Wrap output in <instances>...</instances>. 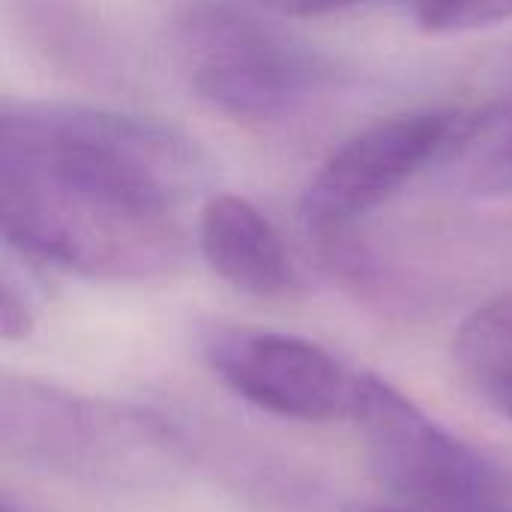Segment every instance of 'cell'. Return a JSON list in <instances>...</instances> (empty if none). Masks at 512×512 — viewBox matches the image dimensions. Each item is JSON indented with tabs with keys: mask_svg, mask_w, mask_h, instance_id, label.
Returning <instances> with one entry per match:
<instances>
[{
	"mask_svg": "<svg viewBox=\"0 0 512 512\" xmlns=\"http://www.w3.org/2000/svg\"><path fill=\"white\" fill-rule=\"evenodd\" d=\"M0 168L174 213L204 183V156L171 126L90 105L6 102Z\"/></svg>",
	"mask_w": 512,
	"mask_h": 512,
	"instance_id": "obj_1",
	"label": "cell"
},
{
	"mask_svg": "<svg viewBox=\"0 0 512 512\" xmlns=\"http://www.w3.org/2000/svg\"><path fill=\"white\" fill-rule=\"evenodd\" d=\"M0 225L24 258L87 279L147 282L186 261L174 213L9 168H0Z\"/></svg>",
	"mask_w": 512,
	"mask_h": 512,
	"instance_id": "obj_2",
	"label": "cell"
},
{
	"mask_svg": "<svg viewBox=\"0 0 512 512\" xmlns=\"http://www.w3.org/2000/svg\"><path fill=\"white\" fill-rule=\"evenodd\" d=\"M0 447L21 465L111 489L162 483L186 465L162 417L15 375L0 384Z\"/></svg>",
	"mask_w": 512,
	"mask_h": 512,
	"instance_id": "obj_3",
	"label": "cell"
},
{
	"mask_svg": "<svg viewBox=\"0 0 512 512\" xmlns=\"http://www.w3.org/2000/svg\"><path fill=\"white\" fill-rule=\"evenodd\" d=\"M177 42L192 87L237 123H288L339 84L330 57L231 3H189L177 15Z\"/></svg>",
	"mask_w": 512,
	"mask_h": 512,
	"instance_id": "obj_4",
	"label": "cell"
},
{
	"mask_svg": "<svg viewBox=\"0 0 512 512\" xmlns=\"http://www.w3.org/2000/svg\"><path fill=\"white\" fill-rule=\"evenodd\" d=\"M381 489L423 510L483 512L512 498V474L438 426L390 381L357 372L354 411Z\"/></svg>",
	"mask_w": 512,
	"mask_h": 512,
	"instance_id": "obj_5",
	"label": "cell"
},
{
	"mask_svg": "<svg viewBox=\"0 0 512 512\" xmlns=\"http://www.w3.org/2000/svg\"><path fill=\"white\" fill-rule=\"evenodd\" d=\"M465 111H405L345 141L309 180L300 210L309 234L354 228L429 162L444 159Z\"/></svg>",
	"mask_w": 512,
	"mask_h": 512,
	"instance_id": "obj_6",
	"label": "cell"
},
{
	"mask_svg": "<svg viewBox=\"0 0 512 512\" xmlns=\"http://www.w3.org/2000/svg\"><path fill=\"white\" fill-rule=\"evenodd\" d=\"M201 351L240 399L276 417L327 423L354 411L357 372L309 339L213 324L201 333Z\"/></svg>",
	"mask_w": 512,
	"mask_h": 512,
	"instance_id": "obj_7",
	"label": "cell"
},
{
	"mask_svg": "<svg viewBox=\"0 0 512 512\" xmlns=\"http://www.w3.org/2000/svg\"><path fill=\"white\" fill-rule=\"evenodd\" d=\"M198 246L210 270L258 300H285L303 291V276L273 222L240 195H213L204 204Z\"/></svg>",
	"mask_w": 512,
	"mask_h": 512,
	"instance_id": "obj_8",
	"label": "cell"
},
{
	"mask_svg": "<svg viewBox=\"0 0 512 512\" xmlns=\"http://www.w3.org/2000/svg\"><path fill=\"white\" fill-rule=\"evenodd\" d=\"M459 189L477 198L512 195V84L504 96L465 111V120L444 153Z\"/></svg>",
	"mask_w": 512,
	"mask_h": 512,
	"instance_id": "obj_9",
	"label": "cell"
},
{
	"mask_svg": "<svg viewBox=\"0 0 512 512\" xmlns=\"http://www.w3.org/2000/svg\"><path fill=\"white\" fill-rule=\"evenodd\" d=\"M453 357L468 387L512 420V294L489 300L462 321Z\"/></svg>",
	"mask_w": 512,
	"mask_h": 512,
	"instance_id": "obj_10",
	"label": "cell"
},
{
	"mask_svg": "<svg viewBox=\"0 0 512 512\" xmlns=\"http://www.w3.org/2000/svg\"><path fill=\"white\" fill-rule=\"evenodd\" d=\"M512 18V0H423L420 27L429 33H468Z\"/></svg>",
	"mask_w": 512,
	"mask_h": 512,
	"instance_id": "obj_11",
	"label": "cell"
},
{
	"mask_svg": "<svg viewBox=\"0 0 512 512\" xmlns=\"http://www.w3.org/2000/svg\"><path fill=\"white\" fill-rule=\"evenodd\" d=\"M0 330L6 342L24 339L33 330V309L9 279H3V291H0Z\"/></svg>",
	"mask_w": 512,
	"mask_h": 512,
	"instance_id": "obj_12",
	"label": "cell"
},
{
	"mask_svg": "<svg viewBox=\"0 0 512 512\" xmlns=\"http://www.w3.org/2000/svg\"><path fill=\"white\" fill-rule=\"evenodd\" d=\"M240 3L270 9V12H279V15H324V12L354 6L360 0H240Z\"/></svg>",
	"mask_w": 512,
	"mask_h": 512,
	"instance_id": "obj_13",
	"label": "cell"
},
{
	"mask_svg": "<svg viewBox=\"0 0 512 512\" xmlns=\"http://www.w3.org/2000/svg\"><path fill=\"white\" fill-rule=\"evenodd\" d=\"M345 512H408V510H399V507H375V504H354V507H348Z\"/></svg>",
	"mask_w": 512,
	"mask_h": 512,
	"instance_id": "obj_14",
	"label": "cell"
},
{
	"mask_svg": "<svg viewBox=\"0 0 512 512\" xmlns=\"http://www.w3.org/2000/svg\"><path fill=\"white\" fill-rule=\"evenodd\" d=\"M0 512H15V510H12V504H9V501H3V507H0Z\"/></svg>",
	"mask_w": 512,
	"mask_h": 512,
	"instance_id": "obj_15",
	"label": "cell"
}]
</instances>
